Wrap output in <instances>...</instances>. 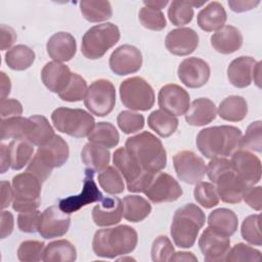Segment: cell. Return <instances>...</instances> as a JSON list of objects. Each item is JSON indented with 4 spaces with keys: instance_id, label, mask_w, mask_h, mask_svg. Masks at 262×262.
I'll list each match as a JSON object with an SVG mask.
<instances>
[{
    "instance_id": "obj_1",
    "label": "cell",
    "mask_w": 262,
    "mask_h": 262,
    "mask_svg": "<svg viewBox=\"0 0 262 262\" xmlns=\"http://www.w3.org/2000/svg\"><path fill=\"white\" fill-rule=\"evenodd\" d=\"M242 131L234 126L222 125L202 129L196 136V147L208 159L225 158L239 148Z\"/></svg>"
},
{
    "instance_id": "obj_2",
    "label": "cell",
    "mask_w": 262,
    "mask_h": 262,
    "mask_svg": "<svg viewBox=\"0 0 262 262\" xmlns=\"http://www.w3.org/2000/svg\"><path fill=\"white\" fill-rule=\"evenodd\" d=\"M136 230L129 225L98 229L92 239V249L96 256L114 259L131 253L137 246Z\"/></svg>"
},
{
    "instance_id": "obj_3",
    "label": "cell",
    "mask_w": 262,
    "mask_h": 262,
    "mask_svg": "<svg viewBox=\"0 0 262 262\" xmlns=\"http://www.w3.org/2000/svg\"><path fill=\"white\" fill-rule=\"evenodd\" d=\"M206 173L215 185L219 199L227 204H238L248 186L235 173L231 161L226 158L211 159Z\"/></svg>"
},
{
    "instance_id": "obj_4",
    "label": "cell",
    "mask_w": 262,
    "mask_h": 262,
    "mask_svg": "<svg viewBox=\"0 0 262 262\" xmlns=\"http://www.w3.org/2000/svg\"><path fill=\"white\" fill-rule=\"evenodd\" d=\"M125 148L144 171L156 173L166 167V149L162 141L148 131L127 138Z\"/></svg>"
},
{
    "instance_id": "obj_5",
    "label": "cell",
    "mask_w": 262,
    "mask_h": 262,
    "mask_svg": "<svg viewBox=\"0 0 262 262\" xmlns=\"http://www.w3.org/2000/svg\"><path fill=\"white\" fill-rule=\"evenodd\" d=\"M205 221V213L199 206L189 203L178 208L174 213L170 229L174 244L183 249L191 248Z\"/></svg>"
},
{
    "instance_id": "obj_6",
    "label": "cell",
    "mask_w": 262,
    "mask_h": 262,
    "mask_svg": "<svg viewBox=\"0 0 262 262\" xmlns=\"http://www.w3.org/2000/svg\"><path fill=\"white\" fill-rule=\"evenodd\" d=\"M70 149L67 141L55 135L51 141L39 146L28 164L27 171L34 174L43 183L51 175L54 168H59L68 161Z\"/></svg>"
},
{
    "instance_id": "obj_7",
    "label": "cell",
    "mask_w": 262,
    "mask_h": 262,
    "mask_svg": "<svg viewBox=\"0 0 262 262\" xmlns=\"http://www.w3.org/2000/svg\"><path fill=\"white\" fill-rule=\"evenodd\" d=\"M119 28L112 23L91 27L82 38L81 51L88 59L101 58L120 40Z\"/></svg>"
},
{
    "instance_id": "obj_8",
    "label": "cell",
    "mask_w": 262,
    "mask_h": 262,
    "mask_svg": "<svg viewBox=\"0 0 262 262\" xmlns=\"http://www.w3.org/2000/svg\"><path fill=\"white\" fill-rule=\"evenodd\" d=\"M51 121L57 131L77 138L88 136L95 125L94 118L82 108L57 107L51 114Z\"/></svg>"
},
{
    "instance_id": "obj_9",
    "label": "cell",
    "mask_w": 262,
    "mask_h": 262,
    "mask_svg": "<svg viewBox=\"0 0 262 262\" xmlns=\"http://www.w3.org/2000/svg\"><path fill=\"white\" fill-rule=\"evenodd\" d=\"M12 208L16 212L37 210L41 204L42 182L26 171L12 178Z\"/></svg>"
},
{
    "instance_id": "obj_10",
    "label": "cell",
    "mask_w": 262,
    "mask_h": 262,
    "mask_svg": "<svg viewBox=\"0 0 262 262\" xmlns=\"http://www.w3.org/2000/svg\"><path fill=\"white\" fill-rule=\"evenodd\" d=\"M122 103L131 111H148L155 104L152 87L141 77H131L120 84Z\"/></svg>"
},
{
    "instance_id": "obj_11",
    "label": "cell",
    "mask_w": 262,
    "mask_h": 262,
    "mask_svg": "<svg viewBox=\"0 0 262 262\" xmlns=\"http://www.w3.org/2000/svg\"><path fill=\"white\" fill-rule=\"evenodd\" d=\"M113 163L126 180L130 192H142L154 173L144 171L125 147H119L113 156Z\"/></svg>"
},
{
    "instance_id": "obj_12",
    "label": "cell",
    "mask_w": 262,
    "mask_h": 262,
    "mask_svg": "<svg viewBox=\"0 0 262 262\" xmlns=\"http://www.w3.org/2000/svg\"><path fill=\"white\" fill-rule=\"evenodd\" d=\"M116 103V89L106 79H98L90 84L84 97L87 110L97 116L105 117L112 113Z\"/></svg>"
},
{
    "instance_id": "obj_13",
    "label": "cell",
    "mask_w": 262,
    "mask_h": 262,
    "mask_svg": "<svg viewBox=\"0 0 262 262\" xmlns=\"http://www.w3.org/2000/svg\"><path fill=\"white\" fill-rule=\"evenodd\" d=\"M142 192L150 202L161 204L178 200L182 195V188L171 175L159 171L152 174Z\"/></svg>"
},
{
    "instance_id": "obj_14",
    "label": "cell",
    "mask_w": 262,
    "mask_h": 262,
    "mask_svg": "<svg viewBox=\"0 0 262 262\" xmlns=\"http://www.w3.org/2000/svg\"><path fill=\"white\" fill-rule=\"evenodd\" d=\"M173 165L178 179L187 184H196L202 181L207 170L204 160L191 150L175 154Z\"/></svg>"
},
{
    "instance_id": "obj_15",
    "label": "cell",
    "mask_w": 262,
    "mask_h": 262,
    "mask_svg": "<svg viewBox=\"0 0 262 262\" xmlns=\"http://www.w3.org/2000/svg\"><path fill=\"white\" fill-rule=\"evenodd\" d=\"M94 171L86 169L85 178L83 180L82 191L77 195H71L58 201V207L67 214H72L81 208L102 200L103 195L98 189L94 178Z\"/></svg>"
},
{
    "instance_id": "obj_16",
    "label": "cell",
    "mask_w": 262,
    "mask_h": 262,
    "mask_svg": "<svg viewBox=\"0 0 262 262\" xmlns=\"http://www.w3.org/2000/svg\"><path fill=\"white\" fill-rule=\"evenodd\" d=\"M70 225V214L64 213L58 206H50L40 215L38 232L46 239L60 237L68 232Z\"/></svg>"
},
{
    "instance_id": "obj_17",
    "label": "cell",
    "mask_w": 262,
    "mask_h": 262,
    "mask_svg": "<svg viewBox=\"0 0 262 262\" xmlns=\"http://www.w3.org/2000/svg\"><path fill=\"white\" fill-rule=\"evenodd\" d=\"M108 64L112 72L118 76L134 74L142 66V55L137 47L124 44L113 51L108 59Z\"/></svg>"
},
{
    "instance_id": "obj_18",
    "label": "cell",
    "mask_w": 262,
    "mask_h": 262,
    "mask_svg": "<svg viewBox=\"0 0 262 262\" xmlns=\"http://www.w3.org/2000/svg\"><path fill=\"white\" fill-rule=\"evenodd\" d=\"M158 103L162 111L172 116H182L189 108L190 98L183 87L177 84H167L159 91Z\"/></svg>"
},
{
    "instance_id": "obj_19",
    "label": "cell",
    "mask_w": 262,
    "mask_h": 262,
    "mask_svg": "<svg viewBox=\"0 0 262 262\" xmlns=\"http://www.w3.org/2000/svg\"><path fill=\"white\" fill-rule=\"evenodd\" d=\"M177 74L181 83L186 87L200 88L208 82L211 70L209 63L204 59L188 57L180 62Z\"/></svg>"
},
{
    "instance_id": "obj_20",
    "label": "cell",
    "mask_w": 262,
    "mask_h": 262,
    "mask_svg": "<svg viewBox=\"0 0 262 262\" xmlns=\"http://www.w3.org/2000/svg\"><path fill=\"white\" fill-rule=\"evenodd\" d=\"M235 173L248 185H255L261 179V161L250 150L238 148L231 155Z\"/></svg>"
},
{
    "instance_id": "obj_21",
    "label": "cell",
    "mask_w": 262,
    "mask_h": 262,
    "mask_svg": "<svg viewBox=\"0 0 262 262\" xmlns=\"http://www.w3.org/2000/svg\"><path fill=\"white\" fill-rule=\"evenodd\" d=\"M199 247L205 261L221 262L230 249V238L207 227L199 238Z\"/></svg>"
},
{
    "instance_id": "obj_22",
    "label": "cell",
    "mask_w": 262,
    "mask_h": 262,
    "mask_svg": "<svg viewBox=\"0 0 262 262\" xmlns=\"http://www.w3.org/2000/svg\"><path fill=\"white\" fill-rule=\"evenodd\" d=\"M167 50L177 56L192 53L199 45V35L190 28H179L170 31L165 39Z\"/></svg>"
},
{
    "instance_id": "obj_23",
    "label": "cell",
    "mask_w": 262,
    "mask_h": 262,
    "mask_svg": "<svg viewBox=\"0 0 262 262\" xmlns=\"http://www.w3.org/2000/svg\"><path fill=\"white\" fill-rule=\"evenodd\" d=\"M123 216V202L118 196L102 198L92 209V219L97 226L118 224Z\"/></svg>"
},
{
    "instance_id": "obj_24",
    "label": "cell",
    "mask_w": 262,
    "mask_h": 262,
    "mask_svg": "<svg viewBox=\"0 0 262 262\" xmlns=\"http://www.w3.org/2000/svg\"><path fill=\"white\" fill-rule=\"evenodd\" d=\"M46 49L49 57L57 62L71 60L77 51V43L73 35L68 32H57L47 41Z\"/></svg>"
},
{
    "instance_id": "obj_25",
    "label": "cell",
    "mask_w": 262,
    "mask_h": 262,
    "mask_svg": "<svg viewBox=\"0 0 262 262\" xmlns=\"http://www.w3.org/2000/svg\"><path fill=\"white\" fill-rule=\"evenodd\" d=\"M72 74L68 66L57 61H50L43 67L41 79L47 89L58 94L68 86Z\"/></svg>"
},
{
    "instance_id": "obj_26",
    "label": "cell",
    "mask_w": 262,
    "mask_h": 262,
    "mask_svg": "<svg viewBox=\"0 0 262 262\" xmlns=\"http://www.w3.org/2000/svg\"><path fill=\"white\" fill-rule=\"evenodd\" d=\"M256 60L251 56L234 58L227 68V79L236 88H246L253 81Z\"/></svg>"
},
{
    "instance_id": "obj_27",
    "label": "cell",
    "mask_w": 262,
    "mask_h": 262,
    "mask_svg": "<svg viewBox=\"0 0 262 262\" xmlns=\"http://www.w3.org/2000/svg\"><path fill=\"white\" fill-rule=\"evenodd\" d=\"M212 47L221 54H231L243 45V35L233 26H224L211 36Z\"/></svg>"
},
{
    "instance_id": "obj_28",
    "label": "cell",
    "mask_w": 262,
    "mask_h": 262,
    "mask_svg": "<svg viewBox=\"0 0 262 262\" xmlns=\"http://www.w3.org/2000/svg\"><path fill=\"white\" fill-rule=\"evenodd\" d=\"M217 108L215 103L205 97L194 99L185 113V121L190 126H205L215 120Z\"/></svg>"
},
{
    "instance_id": "obj_29",
    "label": "cell",
    "mask_w": 262,
    "mask_h": 262,
    "mask_svg": "<svg viewBox=\"0 0 262 262\" xmlns=\"http://www.w3.org/2000/svg\"><path fill=\"white\" fill-rule=\"evenodd\" d=\"M227 19L223 5L217 1L210 2L204 7L196 16L198 26L206 32L218 31L225 26Z\"/></svg>"
},
{
    "instance_id": "obj_30",
    "label": "cell",
    "mask_w": 262,
    "mask_h": 262,
    "mask_svg": "<svg viewBox=\"0 0 262 262\" xmlns=\"http://www.w3.org/2000/svg\"><path fill=\"white\" fill-rule=\"evenodd\" d=\"M34 122L31 118H24L20 116L1 119L0 138L5 139H26L32 129Z\"/></svg>"
},
{
    "instance_id": "obj_31",
    "label": "cell",
    "mask_w": 262,
    "mask_h": 262,
    "mask_svg": "<svg viewBox=\"0 0 262 262\" xmlns=\"http://www.w3.org/2000/svg\"><path fill=\"white\" fill-rule=\"evenodd\" d=\"M208 225L214 231L231 236L237 229L238 220L236 214L229 209L219 208L212 211L208 217Z\"/></svg>"
},
{
    "instance_id": "obj_32",
    "label": "cell",
    "mask_w": 262,
    "mask_h": 262,
    "mask_svg": "<svg viewBox=\"0 0 262 262\" xmlns=\"http://www.w3.org/2000/svg\"><path fill=\"white\" fill-rule=\"evenodd\" d=\"M81 159L87 169L94 172H100L108 166L111 152L104 146L87 142L81 151Z\"/></svg>"
},
{
    "instance_id": "obj_33",
    "label": "cell",
    "mask_w": 262,
    "mask_h": 262,
    "mask_svg": "<svg viewBox=\"0 0 262 262\" xmlns=\"http://www.w3.org/2000/svg\"><path fill=\"white\" fill-rule=\"evenodd\" d=\"M248 114V103L243 96L230 95L224 98L218 107L221 119L229 122L243 121Z\"/></svg>"
},
{
    "instance_id": "obj_34",
    "label": "cell",
    "mask_w": 262,
    "mask_h": 262,
    "mask_svg": "<svg viewBox=\"0 0 262 262\" xmlns=\"http://www.w3.org/2000/svg\"><path fill=\"white\" fill-rule=\"evenodd\" d=\"M122 202L123 217L130 222H140L151 212L150 203L140 195H126Z\"/></svg>"
},
{
    "instance_id": "obj_35",
    "label": "cell",
    "mask_w": 262,
    "mask_h": 262,
    "mask_svg": "<svg viewBox=\"0 0 262 262\" xmlns=\"http://www.w3.org/2000/svg\"><path fill=\"white\" fill-rule=\"evenodd\" d=\"M76 259V248L68 239H57L45 247L43 255L45 262H74Z\"/></svg>"
},
{
    "instance_id": "obj_36",
    "label": "cell",
    "mask_w": 262,
    "mask_h": 262,
    "mask_svg": "<svg viewBox=\"0 0 262 262\" xmlns=\"http://www.w3.org/2000/svg\"><path fill=\"white\" fill-rule=\"evenodd\" d=\"M179 121L175 116H172L162 110H156L150 113L147 118L148 127L161 137L171 136L178 127Z\"/></svg>"
},
{
    "instance_id": "obj_37",
    "label": "cell",
    "mask_w": 262,
    "mask_h": 262,
    "mask_svg": "<svg viewBox=\"0 0 262 262\" xmlns=\"http://www.w3.org/2000/svg\"><path fill=\"white\" fill-rule=\"evenodd\" d=\"M36 54L29 46L18 44L5 53V62L13 71H25L35 61Z\"/></svg>"
},
{
    "instance_id": "obj_38",
    "label": "cell",
    "mask_w": 262,
    "mask_h": 262,
    "mask_svg": "<svg viewBox=\"0 0 262 262\" xmlns=\"http://www.w3.org/2000/svg\"><path fill=\"white\" fill-rule=\"evenodd\" d=\"M89 142L96 143L106 148H113L118 145L120 135L116 127L108 122H98L94 125L88 135Z\"/></svg>"
},
{
    "instance_id": "obj_39",
    "label": "cell",
    "mask_w": 262,
    "mask_h": 262,
    "mask_svg": "<svg viewBox=\"0 0 262 262\" xmlns=\"http://www.w3.org/2000/svg\"><path fill=\"white\" fill-rule=\"evenodd\" d=\"M80 10L84 18L90 23L106 20L113 15V8L108 1L85 0L80 2Z\"/></svg>"
},
{
    "instance_id": "obj_40",
    "label": "cell",
    "mask_w": 262,
    "mask_h": 262,
    "mask_svg": "<svg viewBox=\"0 0 262 262\" xmlns=\"http://www.w3.org/2000/svg\"><path fill=\"white\" fill-rule=\"evenodd\" d=\"M8 150L11 168L13 170H20L31 161L34 147L27 139H13L8 144Z\"/></svg>"
},
{
    "instance_id": "obj_41",
    "label": "cell",
    "mask_w": 262,
    "mask_h": 262,
    "mask_svg": "<svg viewBox=\"0 0 262 262\" xmlns=\"http://www.w3.org/2000/svg\"><path fill=\"white\" fill-rule=\"evenodd\" d=\"M30 118L34 122V128L26 139L37 146H42L51 141L55 134L48 120L41 115H34Z\"/></svg>"
},
{
    "instance_id": "obj_42",
    "label": "cell",
    "mask_w": 262,
    "mask_h": 262,
    "mask_svg": "<svg viewBox=\"0 0 262 262\" xmlns=\"http://www.w3.org/2000/svg\"><path fill=\"white\" fill-rule=\"evenodd\" d=\"M97 180L100 187L110 194L122 193L125 189V184L121 173L116 167L107 166L99 172Z\"/></svg>"
},
{
    "instance_id": "obj_43",
    "label": "cell",
    "mask_w": 262,
    "mask_h": 262,
    "mask_svg": "<svg viewBox=\"0 0 262 262\" xmlns=\"http://www.w3.org/2000/svg\"><path fill=\"white\" fill-rule=\"evenodd\" d=\"M193 7L189 1H172L168 8L169 20L174 26H184L191 21L193 17Z\"/></svg>"
},
{
    "instance_id": "obj_44",
    "label": "cell",
    "mask_w": 262,
    "mask_h": 262,
    "mask_svg": "<svg viewBox=\"0 0 262 262\" xmlns=\"http://www.w3.org/2000/svg\"><path fill=\"white\" fill-rule=\"evenodd\" d=\"M87 82L80 75L73 73L71 81L63 91L58 93L60 99L69 102H76L84 99L87 92Z\"/></svg>"
},
{
    "instance_id": "obj_45",
    "label": "cell",
    "mask_w": 262,
    "mask_h": 262,
    "mask_svg": "<svg viewBox=\"0 0 262 262\" xmlns=\"http://www.w3.org/2000/svg\"><path fill=\"white\" fill-rule=\"evenodd\" d=\"M193 196L196 203L206 209H211L217 206L220 201L215 185L206 181H200L195 184Z\"/></svg>"
},
{
    "instance_id": "obj_46",
    "label": "cell",
    "mask_w": 262,
    "mask_h": 262,
    "mask_svg": "<svg viewBox=\"0 0 262 262\" xmlns=\"http://www.w3.org/2000/svg\"><path fill=\"white\" fill-rule=\"evenodd\" d=\"M239 148L261 152L262 150V124L261 121L251 123L246 134L241 138Z\"/></svg>"
},
{
    "instance_id": "obj_47",
    "label": "cell",
    "mask_w": 262,
    "mask_h": 262,
    "mask_svg": "<svg viewBox=\"0 0 262 262\" xmlns=\"http://www.w3.org/2000/svg\"><path fill=\"white\" fill-rule=\"evenodd\" d=\"M260 221H261L260 214L250 215L247 218H245L241 228V233L243 238L249 244L254 246H259V247L262 245Z\"/></svg>"
},
{
    "instance_id": "obj_48",
    "label": "cell",
    "mask_w": 262,
    "mask_h": 262,
    "mask_svg": "<svg viewBox=\"0 0 262 262\" xmlns=\"http://www.w3.org/2000/svg\"><path fill=\"white\" fill-rule=\"evenodd\" d=\"M45 244L40 241H25L17 249V258L21 262H37L43 260Z\"/></svg>"
},
{
    "instance_id": "obj_49",
    "label": "cell",
    "mask_w": 262,
    "mask_h": 262,
    "mask_svg": "<svg viewBox=\"0 0 262 262\" xmlns=\"http://www.w3.org/2000/svg\"><path fill=\"white\" fill-rule=\"evenodd\" d=\"M140 24L151 31H162L165 29L167 21L162 10L143 6L138 13Z\"/></svg>"
},
{
    "instance_id": "obj_50",
    "label": "cell",
    "mask_w": 262,
    "mask_h": 262,
    "mask_svg": "<svg viewBox=\"0 0 262 262\" xmlns=\"http://www.w3.org/2000/svg\"><path fill=\"white\" fill-rule=\"evenodd\" d=\"M261 252L249 245L238 243L228 250L224 261H261Z\"/></svg>"
},
{
    "instance_id": "obj_51",
    "label": "cell",
    "mask_w": 262,
    "mask_h": 262,
    "mask_svg": "<svg viewBox=\"0 0 262 262\" xmlns=\"http://www.w3.org/2000/svg\"><path fill=\"white\" fill-rule=\"evenodd\" d=\"M117 123L125 134H131L144 127V117L132 111H122L117 117Z\"/></svg>"
},
{
    "instance_id": "obj_52",
    "label": "cell",
    "mask_w": 262,
    "mask_h": 262,
    "mask_svg": "<svg viewBox=\"0 0 262 262\" xmlns=\"http://www.w3.org/2000/svg\"><path fill=\"white\" fill-rule=\"evenodd\" d=\"M174 252V247L170 238L166 235H159L151 246V260L155 262L170 261Z\"/></svg>"
},
{
    "instance_id": "obj_53",
    "label": "cell",
    "mask_w": 262,
    "mask_h": 262,
    "mask_svg": "<svg viewBox=\"0 0 262 262\" xmlns=\"http://www.w3.org/2000/svg\"><path fill=\"white\" fill-rule=\"evenodd\" d=\"M41 212L38 210L20 212L17 216V226L20 231L34 233L38 231Z\"/></svg>"
},
{
    "instance_id": "obj_54",
    "label": "cell",
    "mask_w": 262,
    "mask_h": 262,
    "mask_svg": "<svg viewBox=\"0 0 262 262\" xmlns=\"http://www.w3.org/2000/svg\"><path fill=\"white\" fill-rule=\"evenodd\" d=\"M261 194H262V189L261 186H254L250 185L247 186L244 194H243V200L254 210L256 211H261L262 205H261Z\"/></svg>"
},
{
    "instance_id": "obj_55",
    "label": "cell",
    "mask_w": 262,
    "mask_h": 262,
    "mask_svg": "<svg viewBox=\"0 0 262 262\" xmlns=\"http://www.w3.org/2000/svg\"><path fill=\"white\" fill-rule=\"evenodd\" d=\"M1 119H6L10 117H17L23 114V105L16 99L6 98L1 100Z\"/></svg>"
},
{
    "instance_id": "obj_56",
    "label": "cell",
    "mask_w": 262,
    "mask_h": 262,
    "mask_svg": "<svg viewBox=\"0 0 262 262\" xmlns=\"http://www.w3.org/2000/svg\"><path fill=\"white\" fill-rule=\"evenodd\" d=\"M16 40L14 30L6 25H1V50L8 49Z\"/></svg>"
},
{
    "instance_id": "obj_57",
    "label": "cell",
    "mask_w": 262,
    "mask_h": 262,
    "mask_svg": "<svg viewBox=\"0 0 262 262\" xmlns=\"http://www.w3.org/2000/svg\"><path fill=\"white\" fill-rule=\"evenodd\" d=\"M13 225H14L13 215L8 211H2L1 212V223H0L1 238H5L12 232Z\"/></svg>"
},
{
    "instance_id": "obj_58",
    "label": "cell",
    "mask_w": 262,
    "mask_h": 262,
    "mask_svg": "<svg viewBox=\"0 0 262 262\" xmlns=\"http://www.w3.org/2000/svg\"><path fill=\"white\" fill-rule=\"evenodd\" d=\"M260 4V1H253V0H231L228 1V6L230 7V9L234 12H244V11H248L251 10L253 8H255L256 6H258Z\"/></svg>"
},
{
    "instance_id": "obj_59",
    "label": "cell",
    "mask_w": 262,
    "mask_h": 262,
    "mask_svg": "<svg viewBox=\"0 0 262 262\" xmlns=\"http://www.w3.org/2000/svg\"><path fill=\"white\" fill-rule=\"evenodd\" d=\"M1 208L5 209L10 205V202L13 199L12 186H10V183L8 181H1Z\"/></svg>"
},
{
    "instance_id": "obj_60",
    "label": "cell",
    "mask_w": 262,
    "mask_h": 262,
    "mask_svg": "<svg viewBox=\"0 0 262 262\" xmlns=\"http://www.w3.org/2000/svg\"><path fill=\"white\" fill-rule=\"evenodd\" d=\"M0 152H1V173L3 174L9 169V167H11L8 144L1 143L0 144Z\"/></svg>"
},
{
    "instance_id": "obj_61",
    "label": "cell",
    "mask_w": 262,
    "mask_h": 262,
    "mask_svg": "<svg viewBox=\"0 0 262 262\" xmlns=\"http://www.w3.org/2000/svg\"><path fill=\"white\" fill-rule=\"evenodd\" d=\"M0 74H1V100H4L10 93L11 82L9 77L4 72H1Z\"/></svg>"
},
{
    "instance_id": "obj_62",
    "label": "cell",
    "mask_w": 262,
    "mask_h": 262,
    "mask_svg": "<svg viewBox=\"0 0 262 262\" xmlns=\"http://www.w3.org/2000/svg\"><path fill=\"white\" fill-rule=\"evenodd\" d=\"M170 261H191L198 262V258L191 252H174Z\"/></svg>"
},
{
    "instance_id": "obj_63",
    "label": "cell",
    "mask_w": 262,
    "mask_h": 262,
    "mask_svg": "<svg viewBox=\"0 0 262 262\" xmlns=\"http://www.w3.org/2000/svg\"><path fill=\"white\" fill-rule=\"evenodd\" d=\"M169 2L167 0L165 1H143V4L147 7L154 8V9H158V10H162Z\"/></svg>"
},
{
    "instance_id": "obj_64",
    "label": "cell",
    "mask_w": 262,
    "mask_h": 262,
    "mask_svg": "<svg viewBox=\"0 0 262 262\" xmlns=\"http://www.w3.org/2000/svg\"><path fill=\"white\" fill-rule=\"evenodd\" d=\"M261 61H258L256 62L255 64V68H254V73H253V79H254V82L256 83V85L258 87H260V82H261Z\"/></svg>"
}]
</instances>
